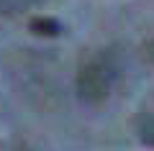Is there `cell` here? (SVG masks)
Returning <instances> with one entry per match:
<instances>
[{"label":"cell","instance_id":"1","mask_svg":"<svg viewBox=\"0 0 154 151\" xmlns=\"http://www.w3.org/2000/svg\"><path fill=\"white\" fill-rule=\"evenodd\" d=\"M28 28H31L36 36H62V31H64V26H62L57 18H46V16H36L28 21Z\"/></svg>","mask_w":154,"mask_h":151},{"label":"cell","instance_id":"2","mask_svg":"<svg viewBox=\"0 0 154 151\" xmlns=\"http://www.w3.org/2000/svg\"><path fill=\"white\" fill-rule=\"evenodd\" d=\"M149 56L154 59V44H149Z\"/></svg>","mask_w":154,"mask_h":151}]
</instances>
